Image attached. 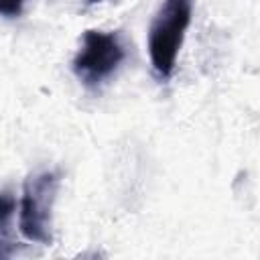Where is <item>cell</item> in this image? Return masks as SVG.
Returning a JSON list of instances; mask_svg holds the SVG:
<instances>
[{
  "label": "cell",
  "mask_w": 260,
  "mask_h": 260,
  "mask_svg": "<svg viewBox=\"0 0 260 260\" xmlns=\"http://www.w3.org/2000/svg\"><path fill=\"white\" fill-rule=\"evenodd\" d=\"M59 185L61 175L55 169H45L26 177L18 205V228L28 242L43 246L53 242V207Z\"/></svg>",
  "instance_id": "obj_2"
},
{
  "label": "cell",
  "mask_w": 260,
  "mask_h": 260,
  "mask_svg": "<svg viewBox=\"0 0 260 260\" xmlns=\"http://www.w3.org/2000/svg\"><path fill=\"white\" fill-rule=\"evenodd\" d=\"M100 2H104V0H85L87 6H93V4H100Z\"/></svg>",
  "instance_id": "obj_7"
},
{
  "label": "cell",
  "mask_w": 260,
  "mask_h": 260,
  "mask_svg": "<svg viewBox=\"0 0 260 260\" xmlns=\"http://www.w3.org/2000/svg\"><path fill=\"white\" fill-rule=\"evenodd\" d=\"M14 254V242L6 236V225H0V258H8Z\"/></svg>",
  "instance_id": "obj_6"
},
{
  "label": "cell",
  "mask_w": 260,
  "mask_h": 260,
  "mask_svg": "<svg viewBox=\"0 0 260 260\" xmlns=\"http://www.w3.org/2000/svg\"><path fill=\"white\" fill-rule=\"evenodd\" d=\"M193 16V0H162L148 28V55L154 73L169 79Z\"/></svg>",
  "instance_id": "obj_1"
},
{
  "label": "cell",
  "mask_w": 260,
  "mask_h": 260,
  "mask_svg": "<svg viewBox=\"0 0 260 260\" xmlns=\"http://www.w3.org/2000/svg\"><path fill=\"white\" fill-rule=\"evenodd\" d=\"M126 59V49L120 32L87 28L81 39V47L71 61L75 77L89 89L100 87L110 79Z\"/></svg>",
  "instance_id": "obj_3"
},
{
  "label": "cell",
  "mask_w": 260,
  "mask_h": 260,
  "mask_svg": "<svg viewBox=\"0 0 260 260\" xmlns=\"http://www.w3.org/2000/svg\"><path fill=\"white\" fill-rule=\"evenodd\" d=\"M16 209V201L10 191H0V225H8V219L12 217Z\"/></svg>",
  "instance_id": "obj_4"
},
{
  "label": "cell",
  "mask_w": 260,
  "mask_h": 260,
  "mask_svg": "<svg viewBox=\"0 0 260 260\" xmlns=\"http://www.w3.org/2000/svg\"><path fill=\"white\" fill-rule=\"evenodd\" d=\"M28 0H0V16L6 18H16L24 12Z\"/></svg>",
  "instance_id": "obj_5"
}]
</instances>
